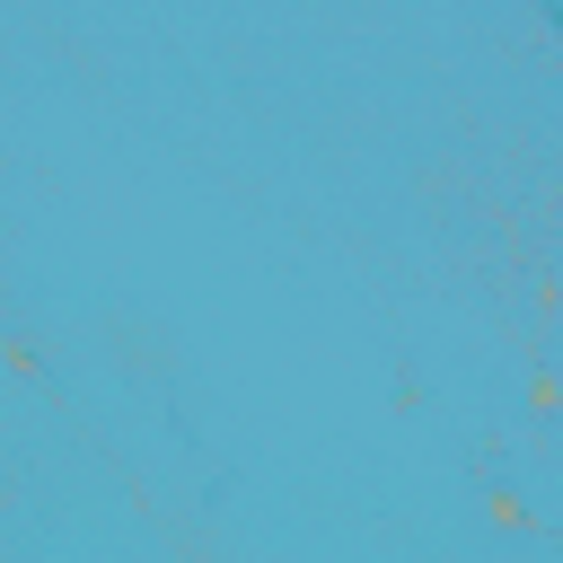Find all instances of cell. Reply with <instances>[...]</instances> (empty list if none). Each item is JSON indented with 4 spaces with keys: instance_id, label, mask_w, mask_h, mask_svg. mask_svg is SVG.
<instances>
[{
    "instance_id": "6da1fadb",
    "label": "cell",
    "mask_w": 563,
    "mask_h": 563,
    "mask_svg": "<svg viewBox=\"0 0 563 563\" xmlns=\"http://www.w3.org/2000/svg\"><path fill=\"white\" fill-rule=\"evenodd\" d=\"M484 510H493V519H501L510 537H528V528H537V519H528V501H519L510 484H493V493H484Z\"/></svg>"
}]
</instances>
